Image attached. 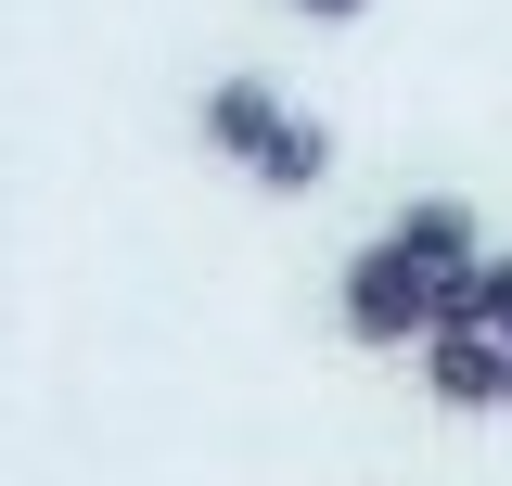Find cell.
<instances>
[{"instance_id": "obj_4", "label": "cell", "mask_w": 512, "mask_h": 486, "mask_svg": "<svg viewBox=\"0 0 512 486\" xmlns=\"http://www.w3.org/2000/svg\"><path fill=\"white\" fill-rule=\"evenodd\" d=\"M461 320H487V333H512V243L487 256V269H474V307H461Z\"/></svg>"}, {"instance_id": "obj_2", "label": "cell", "mask_w": 512, "mask_h": 486, "mask_svg": "<svg viewBox=\"0 0 512 486\" xmlns=\"http://www.w3.org/2000/svg\"><path fill=\"white\" fill-rule=\"evenodd\" d=\"M192 141H205L231 180L282 192V205H295V192H333V154H346V141H333V116L282 103L256 64H231V77H205V90H192Z\"/></svg>"}, {"instance_id": "obj_5", "label": "cell", "mask_w": 512, "mask_h": 486, "mask_svg": "<svg viewBox=\"0 0 512 486\" xmlns=\"http://www.w3.org/2000/svg\"><path fill=\"white\" fill-rule=\"evenodd\" d=\"M295 13H308V26H359L372 0H295Z\"/></svg>"}, {"instance_id": "obj_1", "label": "cell", "mask_w": 512, "mask_h": 486, "mask_svg": "<svg viewBox=\"0 0 512 486\" xmlns=\"http://www.w3.org/2000/svg\"><path fill=\"white\" fill-rule=\"evenodd\" d=\"M487 256H500V243H487V218H474V192H410V205L333 269V320H346V346H372V359H423L448 320L474 307V269H487Z\"/></svg>"}, {"instance_id": "obj_3", "label": "cell", "mask_w": 512, "mask_h": 486, "mask_svg": "<svg viewBox=\"0 0 512 486\" xmlns=\"http://www.w3.org/2000/svg\"><path fill=\"white\" fill-rule=\"evenodd\" d=\"M423 397H436V410H461V423H500V410H512V333L448 320L436 346H423Z\"/></svg>"}]
</instances>
